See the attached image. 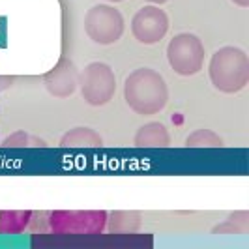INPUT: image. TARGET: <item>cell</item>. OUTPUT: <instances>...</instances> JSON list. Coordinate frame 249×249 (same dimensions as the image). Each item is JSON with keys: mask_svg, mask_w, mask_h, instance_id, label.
Listing matches in <instances>:
<instances>
[{"mask_svg": "<svg viewBox=\"0 0 249 249\" xmlns=\"http://www.w3.org/2000/svg\"><path fill=\"white\" fill-rule=\"evenodd\" d=\"M124 96L127 105L139 114H156L167 105L169 90L165 79L150 68H139L125 79Z\"/></svg>", "mask_w": 249, "mask_h": 249, "instance_id": "obj_1", "label": "cell"}, {"mask_svg": "<svg viewBox=\"0 0 249 249\" xmlns=\"http://www.w3.org/2000/svg\"><path fill=\"white\" fill-rule=\"evenodd\" d=\"M212 85L225 94L240 92L249 81L248 54L238 47H223L215 51L208 64Z\"/></svg>", "mask_w": 249, "mask_h": 249, "instance_id": "obj_2", "label": "cell"}, {"mask_svg": "<svg viewBox=\"0 0 249 249\" xmlns=\"http://www.w3.org/2000/svg\"><path fill=\"white\" fill-rule=\"evenodd\" d=\"M47 217L51 231L58 236H100L107 225L105 212H53Z\"/></svg>", "mask_w": 249, "mask_h": 249, "instance_id": "obj_3", "label": "cell"}, {"mask_svg": "<svg viewBox=\"0 0 249 249\" xmlns=\"http://www.w3.org/2000/svg\"><path fill=\"white\" fill-rule=\"evenodd\" d=\"M85 30L92 41L100 45H111L118 41L124 32V17L116 8L98 4L88 10L85 17Z\"/></svg>", "mask_w": 249, "mask_h": 249, "instance_id": "obj_4", "label": "cell"}, {"mask_svg": "<svg viewBox=\"0 0 249 249\" xmlns=\"http://www.w3.org/2000/svg\"><path fill=\"white\" fill-rule=\"evenodd\" d=\"M79 87L87 103L100 107L112 100L116 92V79L112 70L103 62H92L79 73Z\"/></svg>", "mask_w": 249, "mask_h": 249, "instance_id": "obj_5", "label": "cell"}, {"mask_svg": "<svg viewBox=\"0 0 249 249\" xmlns=\"http://www.w3.org/2000/svg\"><path fill=\"white\" fill-rule=\"evenodd\" d=\"M167 58L176 73L195 75L204 64V45L195 34H178L167 47Z\"/></svg>", "mask_w": 249, "mask_h": 249, "instance_id": "obj_6", "label": "cell"}, {"mask_svg": "<svg viewBox=\"0 0 249 249\" xmlns=\"http://www.w3.org/2000/svg\"><path fill=\"white\" fill-rule=\"evenodd\" d=\"M169 30V17L158 6H144L131 21V32L141 43H158Z\"/></svg>", "mask_w": 249, "mask_h": 249, "instance_id": "obj_7", "label": "cell"}, {"mask_svg": "<svg viewBox=\"0 0 249 249\" xmlns=\"http://www.w3.org/2000/svg\"><path fill=\"white\" fill-rule=\"evenodd\" d=\"M43 83L53 96L68 98L73 94L79 85V71L70 60H60L49 73H45Z\"/></svg>", "mask_w": 249, "mask_h": 249, "instance_id": "obj_8", "label": "cell"}, {"mask_svg": "<svg viewBox=\"0 0 249 249\" xmlns=\"http://www.w3.org/2000/svg\"><path fill=\"white\" fill-rule=\"evenodd\" d=\"M171 137L167 127L160 122H150V124L142 125L135 135V144L137 146H144V148H156V146H169Z\"/></svg>", "mask_w": 249, "mask_h": 249, "instance_id": "obj_9", "label": "cell"}, {"mask_svg": "<svg viewBox=\"0 0 249 249\" xmlns=\"http://www.w3.org/2000/svg\"><path fill=\"white\" fill-rule=\"evenodd\" d=\"M101 137L90 127H75L71 131H68L60 139V146L64 148H81V146H100Z\"/></svg>", "mask_w": 249, "mask_h": 249, "instance_id": "obj_10", "label": "cell"}, {"mask_svg": "<svg viewBox=\"0 0 249 249\" xmlns=\"http://www.w3.org/2000/svg\"><path fill=\"white\" fill-rule=\"evenodd\" d=\"M32 221V212H0V232L19 234Z\"/></svg>", "mask_w": 249, "mask_h": 249, "instance_id": "obj_11", "label": "cell"}, {"mask_svg": "<svg viewBox=\"0 0 249 249\" xmlns=\"http://www.w3.org/2000/svg\"><path fill=\"white\" fill-rule=\"evenodd\" d=\"M107 225L112 232H120V234H127L137 231L141 225V215L135 212H114L107 215Z\"/></svg>", "mask_w": 249, "mask_h": 249, "instance_id": "obj_12", "label": "cell"}, {"mask_svg": "<svg viewBox=\"0 0 249 249\" xmlns=\"http://www.w3.org/2000/svg\"><path fill=\"white\" fill-rule=\"evenodd\" d=\"M187 146H221V139L210 129H197L186 139Z\"/></svg>", "mask_w": 249, "mask_h": 249, "instance_id": "obj_13", "label": "cell"}, {"mask_svg": "<svg viewBox=\"0 0 249 249\" xmlns=\"http://www.w3.org/2000/svg\"><path fill=\"white\" fill-rule=\"evenodd\" d=\"M4 146H8V148H17V146H47V142L41 141V139L28 137L25 131H17V133H13L12 137H8L4 141Z\"/></svg>", "mask_w": 249, "mask_h": 249, "instance_id": "obj_14", "label": "cell"}, {"mask_svg": "<svg viewBox=\"0 0 249 249\" xmlns=\"http://www.w3.org/2000/svg\"><path fill=\"white\" fill-rule=\"evenodd\" d=\"M13 79L12 77H0V90H4V88L12 87Z\"/></svg>", "mask_w": 249, "mask_h": 249, "instance_id": "obj_15", "label": "cell"}, {"mask_svg": "<svg viewBox=\"0 0 249 249\" xmlns=\"http://www.w3.org/2000/svg\"><path fill=\"white\" fill-rule=\"evenodd\" d=\"M234 4H238V6H242V8H248L249 6V0H232Z\"/></svg>", "mask_w": 249, "mask_h": 249, "instance_id": "obj_16", "label": "cell"}, {"mask_svg": "<svg viewBox=\"0 0 249 249\" xmlns=\"http://www.w3.org/2000/svg\"><path fill=\"white\" fill-rule=\"evenodd\" d=\"M152 4H163V2H167V0H148Z\"/></svg>", "mask_w": 249, "mask_h": 249, "instance_id": "obj_17", "label": "cell"}, {"mask_svg": "<svg viewBox=\"0 0 249 249\" xmlns=\"http://www.w3.org/2000/svg\"><path fill=\"white\" fill-rule=\"evenodd\" d=\"M111 2H120V0H111Z\"/></svg>", "mask_w": 249, "mask_h": 249, "instance_id": "obj_18", "label": "cell"}]
</instances>
